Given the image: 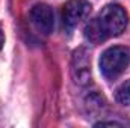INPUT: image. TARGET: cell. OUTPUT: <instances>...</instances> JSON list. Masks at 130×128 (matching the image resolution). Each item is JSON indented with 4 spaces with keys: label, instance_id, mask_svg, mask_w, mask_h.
Masks as SVG:
<instances>
[{
    "label": "cell",
    "instance_id": "cell-1",
    "mask_svg": "<svg viewBox=\"0 0 130 128\" xmlns=\"http://www.w3.org/2000/svg\"><path fill=\"white\" fill-rule=\"evenodd\" d=\"M127 14L120 5H107L86 24L85 38L92 44H100L110 36L121 35L127 27Z\"/></svg>",
    "mask_w": 130,
    "mask_h": 128
},
{
    "label": "cell",
    "instance_id": "cell-2",
    "mask_svg": "<svg viewBox=\"0 0 130 128\" xmlns=\"http://www.w3.org/2000/svg\"><path fill=\"white\" fill-rule=\"evenodd\" d=\"M130 63V50L127 47H109L100 57V71L107 80L118 78Z\"/></svg>",
    "mask_w": 130,
    "mask_h": 128
},
{
    "label": "cell",
    "instance_id": "cell-3",
    "mask_svg": "<svg viewBox=\"0 0 130 128\" xmlns=\"http://www.w3.org/2000/svg\"><path fill=\"white\" fill-rule=\"evenodd\" d=\"M71 75L74 83L77 84H86L91 80V57L86 48H77L73 53L71 60Z\"/></svg>",
    "mask_w": 130,
    "mask_h": 128
},
{
    "label": "cell",
    "instance_id": "cell-4",
    "mask_svg": "<svg viewBox=\"0 0 130 128\" xmlns=\"http://www.w3.org/2000/svg\"><path fill=\"white\" fill-rule=\"evenodd\" d=\"M91 12V5L88 0H68L62 11L64 24L68 29L76 27L82 23Z\"/></svg>",
    "mask_w": 130,
    "mask_h": 128
},
{
    "label": "cell",
    "instance_id": "cell-5",
    "mask_svg": "<svg viewBox=\"0 0 130 128\" xmlns=\"http://www.w3.org/2000/svg\"><path fill=\"white\" fill-rule=\"evenodd\" d=\"M30 20H32L33 26L36 27V30H39L44 35L53 32L55 27V15L53 11L48 5L45 3H38L30 9Z\"/></svg>",
    "mask_w": 130,
    "mask_h": 128
},
{
    "label": "cell",
    "instance_id": "cell-6",
    "mask_svg": "<svg viewBox=\"0 0 130 128\" xmlns=\"http://www.w3.org/2000/svg\"><path fill=\"white\" fill-rule=\"evenodd\" d=\"M117 101L123 105H130V80L124 81L117 89Z\"/></svg>",
    "mask_w": 130,
    "mask_h": 128
},
{
    "label": "cell",
    "instance_id": "cell-7",
    "mask_svg": "<svg viewBox=\"0 0 130 128\" xmlns=\"http://www.w3.org/2000/svg\"><path fill=\"white\" fill-rule=\"evenodd\" d=\"M3 44H5V35L2 32V29H0V50L3 48Z\"/></svg>",
    "mask_w": 130,
    "mask_h": 128
}]
</instances>
